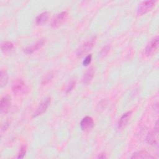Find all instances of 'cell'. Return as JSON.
Returning <instances> with one entry per match:
<instances>
[{
    "label": "cell",
    "mask_w": 159,
    "mask_h": 159,
    "mask_svg": "<svg viewBox=\"0 0 159 159\" xmlns=\"http://www.w3.org/2000/svg\"><path fill=\"white\" fill-rule=\"evenodd\" d=\"M109 50H110V46L109 45H106V46L104 47L100 52V57H103L106 56L108 53V52H109Z\"/></svg>",
    "instance_id": "obj_20"
},
{
    "label": "cell",
    "mask_w": 159,
    "mask_h": 159,
    "mask_svg": "<svg viewBox=\"0 0 159 159\" xmlns=\"http://www.w3.org/2000/svg\"><path fill=\"white\" fill-rule=\"evenodd\" d=\"M96 40V37H92L90 40L83 43L78 50L76 53V56L78 58H82L84 55H86L91 49L93 47Z\"/></svg>",
    "instance_id": "obj_2"
},
{
    "label": "cell",
    "mask_w": 159,
    "mask_h": 159,
    "mask_svg": "<svg viewBox=\"0 0 159 159\" xmlns=\"http://www.w3.org/2000/svg\"><path fill=\"white\" fill-rule=\"evenodd\" d=\"M131 158H146V159H153L154 158V157L152 156L149 153H148L146 151L144 150H140L137 152H135L132 154V155L130 157Z\"/></svg>",
    "instance_id": "obj_12"
},
{
    "label": "cell",
    "mask_w": 159,
    "mask_h": 159,
    "mask_svg": "<svg viewBox=\"0 0 159 159\" xmlns=\"http://www.w3.org/2000/svg\"><path fill=\"white\" fill-rule=\"evenodd\" d=\"M94 70L93 67H90L89 69H88L83 77V82L85 84H88L90 83L94 76Z\"/></svg>",
    "instance_id": "obj_14"
},
{
    "label": "cell",
    "mask_w": 159,
    "mask_h": 159,
    "mask_svg": "<svg viewBox=\"0 0 159 159\" xmlns=\"http://www.w3.org/2000/svg\"><path fill=\"white\" fill-rule=\"evenodd\" d=\"M68 13L66 11H63L58 14L52 20L51 27L53 28H57L61 25L66 20Z\"/></svg>",
    "instance_id": "obj_4"
},
{
    "label": "cell",
    "mask_w": 159,
    "mask_h": 159,
    "mask_svg": "<svg viewBox=\"0 0 159 159\" xmlns=\"http://www.w3.org/2000/svg\"><path fill=\"white\" fill-rule=\"evenodd\" d=\"M28 88L22 80L17 78L12 84V91L16 96H20L27 93Z\"/></svg>",
    "instance_id": "obj_1"
},
{
    "label": "cell",
    "mask_w": 159,
    "mask_h": 159,
    "mask_svg": "<svg viewBox=\"0 0 159 159\" xmlns=\"http://www.w3.org/2000/svg\"><path fill=\"white\" fill-rule=\"evenodd\" d=\"M75 84H76V80L75 79H71L65 84L64 91L66 93H69L74 88V87L75 86Z\"/></svg>",
    "instance_id": "obj_17"
},
{
    "label": "cell",
    "mask_w": 159,
    "mask_h": 159,
    "mask_svg": "<svg viewBox=\"0 0 159 159\" xmlns=\"http://www.w3.org/2000/svg\"><path fill=\"white\" fill-rule=\"evenodd\" d=\"M98 158H106L107 157H106V155L105 153H101V154H99V155H98Z\"/></svg>",
    "instance_id": "obj_22"
},
{
    "label": "cell",
    "mask_w": 159,
    "mask_h": 159,
    "mask_svg": "<svg viewBox=\"0 0 159 159\" xmlns=\"http://www.w3.org/2000/svg\"><path fill=\"white\" fill-rule=\"evenodd\" d=\"M26 153V147L25 145H22L19 151L18 152V155H17V158H23L25 156Z\"/></svg>",
    "instance_id": "obj_18"
},
{
    "label": "cell",
    "mask_w": 159,
    "mask_h": 159,
    "mask_svg": "<svg viewBox=\"0 0 159 159\" xmlns=\"http://www.w3.org/2000/svg\"><path fill=\"white\" fill-rule=\"evenodd\" d=\"M158 37L156 36L147 44L145 49V53L147 56L152 55L158 48Z\"/></svg>",
    "instance_id": "obj_5"
},
{
    "label": "cell",
    "mask_w": 159,
    "mask_h": 159,
    "mask_svg": "<svg viewBox=\"0 0 159 159\" xmlns=\"http://www.w3.org/2000/svg\"><path fill=\"white\" fill-rule=\"evenodd\" d=\"M45 42V40L44 39H40L39 41H37L35 43L32 45L31 46H29V47H27L25 48L24 49V52L27 53V54L32 53L35 51L40 48L43 45Z\"/></svg>",
    "instance_id": "obj_10"
},
{
    "label": "cell",
    "mask_w": 159,
    "mask_h": 159,
    "mask_svg": "<svg viewBox=\"0 0 159 159\" xmlns=\"http://www.w3.org/2000/svg\"><path fill=\"white\" fill-rule=\"evenodd\" d=\"M91 60H92V55L91 54H89L88 55H87L84 60L83 61V65L84 66H88L91 61Z\"/></svg>",
    "instance_id": "obj_21"
},
{
    "label": "cell",
    "mask_w": 159,
    "mask_h": 159,
    "mask_svg": "<svg viewBox=\"0 0 159 159\" xmlns=\"http://www.w3.org/2000/svg\"><path fill=\"white\" fill-rule=\"evenodd\" d=\"M11 97L9 95H6L1 98L0 102V109L1 114H6L8 112L11 106Z\"/></svg>",
    "instance_id": "obj_7"
},
{
    "label": "cell",
    "mask_w": 159,
    "mask_h": 159,
    "mask_svg": "<svg viewBox=\"0 0 159 159\" xmlns=\"http://www.w3.org/2000/svg\"><path fill=\"white\" fill-rule=\"evenodd\" d=\"M50 103V98H47L45 99H44L38 106L36 111L33 114V117H37L41 114H42L43 112L46 111L47 108L49 106V104Z\"/></svg>",
    "instance_id": "obj_6"
},
{
    "label": "cell",
    "mask_w": 159,
    "mask_h": 159,
    "mask_svg": "<svg viewBox=\"0 0 159 159\" xmlns=\"http://www.w3.org/2000/svg\"><path fill=\"white\" fill-rule=\"evenodd\" d=\"M1 51L4 53H7L12 50V49L14 48V45L11 42L4 41L1 43Z\"/></svg>",
    "instance_id": "obj_15"
},
{
    "label": "cell",
    "mask_w": 159,
    "mask_h": 159,
    "mask_svg": "<svg viewBox=\"0 0 159 159\" xmlns=\"http://www.w3.org/2000/svg\"><path fill=\"white\" fill-rule=\"evenodd\" d=\"M49 16V13L48 12H43L39 14L36 18H35V23L38 25H42L46 23V22L48 20Z\"/></svg>",
    "instance_id": "obj_13"
},
{
    "label": "cell",
    "mask_w": 159,
    "mask_h": 159,
    "mask_svg": "<svg viewBox=\"0 0 159 159\" xmlns=\"http://www.w3.org/2000/svg\"><path fill=\"white\" fill-rule=\"evenodd\" d=\"M53 78V75L50 73H48V74H47L42 79V84H46L47 83H48V82H50L51 81V80Z\"/></svg>",
    "instance_id": "obj_19"
},
{
    "label": "cell",
    "mask_w": 159,
    "mask_h": 159,
    "mask_svg": "<svg viewBox=\"0 0 159 159\" xmlns=\"http://www.w3.org/2000/svg\"><path fill=\"white\" fill-rule=\"evenodd\" d=\"M94 126V120L91 117L86 116L81 120L80 127L82 130L88 131L91 129Z\"/></svg>",
    "instance_id": "obj_9"
},
{
    "label": "cell",
    "mask_w": 159,
    "mask_h": 159,
    "mask_svg": "<svg viewBox=\"0 0 159 159\" xmlns=\"http://www.w3.org/2000/svg\"><path fill=\"white\" fill-rule=\"evenodd\" d=\"M7 81H8V74L7 73V71L2 69L1 70V80H0L1 87L2 88L4 86H6Z\"/></svg>",
    "instance_id": "obj_16"
},
{
    "label": "cell",
    "mask_w": 159,
    "mask_h": 159,
    "mask_svg": "<svg viewBox=\"0 0 159 159\" xmlns=\"http://www.w3.org/2000/svg\"><path fill=\"white\" fill-rule=\"evenodd\" d=\"M132 115V112L131 111H128L124 114L120 118L118 122V127L119 129H122L124 128L126 124H127L129 119L130 118V116Z\"/></svg>",
    "instance_id": "obj_11"
},
{
    "label": "cell",
    "mask_w": 159,
    "mask_h": 159,
    "mask_svg": "<svg viewBox=\"0 0 159 159\" xmlns=\"http://www.w3.org/2000/svg\"><path fill=\"white\" fill-rule=\"evenodd\" d=\"M155 3L156 2L154 1H145L142 2L138 7L137 14L141 16L150 11L155 6Z\"/></svg>",
    "instance_id": "obj_3"
},
{
    "label": "cell",
    "mask_w": 159,
    "mask_h": 159,
    "mask_svg": "<svg viewBox=\"0 0 159 159\" xmlns=\"http://www.w3.org/2000/svg\"><path fill=\"white\" fill-rule=\"evenodd\" d=\"M158 134V121H157L155 127H154V130L147 134V136L146 138V140L147 143L150 145L156 144L157 142Z\"/></svg>",
    "instance_id": "obj_8"
}]
</instances>
